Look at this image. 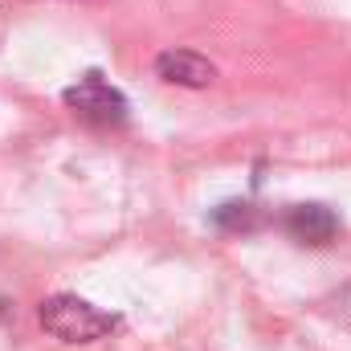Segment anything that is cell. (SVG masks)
<instances>
[{
  "mask_svg": "<svg viewBox=\"0 0 351 351\" xmlns=\"http://www.w3.org/2000/svg\"><path fill=\"white\" fill-rule=\"evenodd\" d=\"M156 74H160L164 82H172V86H208V82L217 78V70H213L200 53H188V49H168V53H160Z\"/></svg>",
  "mask_w": 351,
  "mask_h": 351,
  "instance_id": "cell-4",
  "label": "cell"
},
{
  "mask_svg": "<svg viewBox=\"0 0 351 351\" xmlns=\"http://www.w3.org/2000/svg\"><path fill=\"white\" fill-rule=\"evenodd\" d=\"M41 327L49 335H58L62 343H94V339L119 331L123 319L110 311H98L94 302L78 298V294H53L41 302Z\"/></svg>",
  "mask_w": 351,
  "mask_h": 351,
  "instance_id": "cell-1",
  "label": "cell"
},
{
  "mask_svg": "<svg viewBox=\"0 0 351 351\" xmlns=\"http://www.w3.org/2000/svg\"><path fill=\"white\" fill-rule=\"evenodd\" d=\"M62 102L82 123H90V127H119V123H127V98H123V90H114L98 70L82 74L74 86L62 94Z\"/></svg>",
  "mask_w": 351,
  "mask_h": 351,
  "instance_id": "cell-2",
  "label": "cell"
},
{
  "mask_svg": "<svg viewBox=\"0 0 351 351\" xmlns=\"http://www.w3.org/2000/svg\"><path fill=\"white\" fill-rule=\"evenodd\" d=\"M282 229L298 245H331L339 237V217L323 204H290L282 213Z\"/></svg>",
  "mask_w": 351,
  "mask_h": 351,
  "instance_id": "cell-3",
  "label": "cell"
},
{
  "mask_svg": "<svg viewBox=\"0 0 351 351\" xmlns=\"http://www.w3.org/2000/svg\"><path fill=\"white\" fill-rule=\"evenodd\" d=\"M217 225L221 229H229V233H250L254 225H258V208L254 204H221L217 208Z\"/></svg>",
  "mask_w": 351,
  "mask_h": 351,
  "instance_id": "cell-5",
  "label": "cell"
}]
</instances>
